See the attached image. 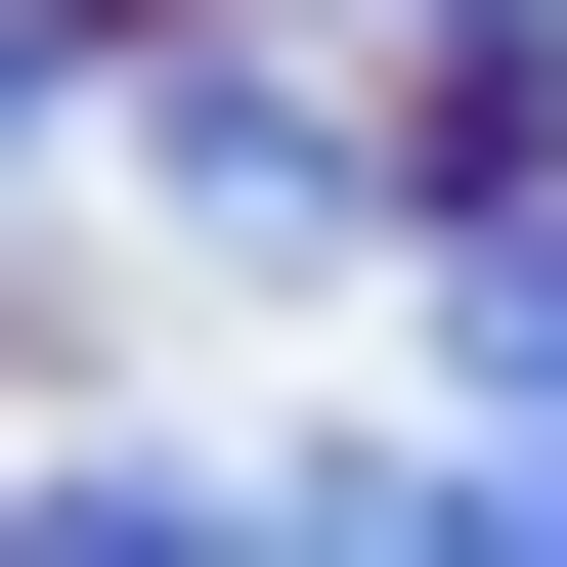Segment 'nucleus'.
<instances>
[{
    "label": "nucleus",
    "instance_id": "nucleus-2",
    "mask_svg": "<svg viewBox=\"0 0 567 567\" xmlns=\"http://www.w3.org/2000/svg\"><path fill=\"white\" fill-rule=\"evenodd\" d=\"M44 132H87V0H0V175H44Z\"/></svg>",
    "mask_w": 567,
    "mask_h": 567
},
{
    "label": "nucleus",
    "instance_id": "nucleus-1",
    "mask_svg": "<svg viewBox=\"0 0 567 567\" xmlns=\"http://www.w3.org/2000/svg\"><path fill=\"white\" fill-rule=\"evenodd\" d=\"M436 350H481V436H436V524H567V218H524V175L436 218Z\"/></svg>",
    "mask_w": 567,
    "mask_h": 567
}]
</instances>
